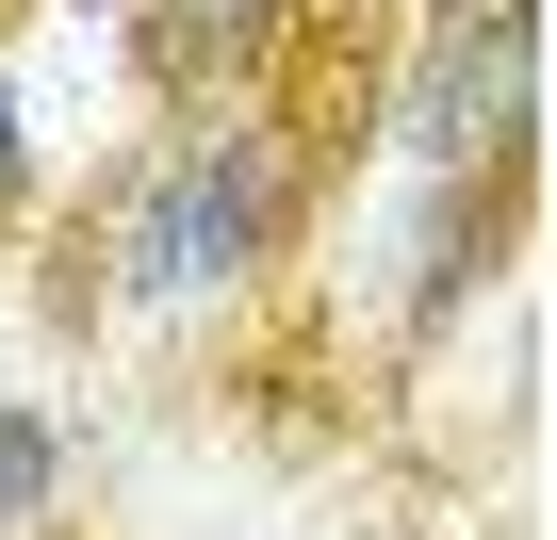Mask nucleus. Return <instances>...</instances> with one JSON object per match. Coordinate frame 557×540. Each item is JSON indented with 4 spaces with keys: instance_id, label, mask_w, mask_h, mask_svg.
Instances as JSON below:
<instances>
[{
    "instance_id": "obj_1",
    "label": "nucleus",
    "mask_w": 557,
    "mask_h": 540,
    "mask_svg": "<svg viewBox=\"0 0 557 540\" xmlns=\"http://www.w3.org/2000/svg\"><path fill=\"white\" fill-rule=\"evenodd\" d=\"M377 164H541V0H410L377 66Z\"/></svg>"
},
{
    "instance_id": "obj_2",
    "label": "nucleus",
    "mask_w": 557,
    "mask_h": 540,
    "mask_svg": "<svg viewBox=\"0 0 557 540\" xmlns=\"http://www.w3.org/2000/svg\"><path fill=\"white\" fill-rule=\"evenodd\" d=\"M410 0H230V99H262L312 148V180L345 197L377 164V66H394Z\"/></svg>"
},
{
    "instance_id": "obj_3",
    "label": "nucleus",
    "mask_w": 557,
    "mask_h": 540,
    "mask_svg": "<svg viewBox=\"0 0 557 540\" xmlns=\"http://www.w3.org/2000/svg\"><path fill=\"white\" fill-rule=\"evenodd\" d=\"M17 524H66V426L50 410H0V540Z\"/></svg>"
},
{
    "instance_id": "obj_4",
    "label": "nucleus",
    "mask_w": 557,
    "mask_h": 540,
    "mask_svg": "<svg viewBox=\"0 0 557 540\" xmlns=\"http://www.w3.org/2000/svg\"><path fill=\"white\" fill-rule=\"evenodd\" d=\"M34 213H50V148H34V99H17V50H0V262L34 246Z\"/></svg>"
},
{
    "instance_id": "obj_5",
    "label": "nucleus",
    "mask_w": 557,
    "mask_h": 540,
    "mask_svg": "<svg viewBox=\"0 0 557 540\" xmlns=\"http://www.w3.org/2000/svg\"><path fill=\"white\" fill-rule=\"evenodd\" d=\"M34 17H66V34H99V50H115V34L148 17V0H34Z\"/></svg>"
},
{
    "instance_id": "obj_6",
    "label": "nucleus",
    "mask_w": 557,
    "mask_h": 540,
    "mask_svg": "<svg viewBox=\"0 0 557 540\" xmlns=\"http://www.w3.org/2000/svg\"><path fill=\"white\" fill-rule=\"evenodd\" d=\"M17 540H99V524H17Z\"/></svg>"
},
{
    "instance_id": "obj_7",
    "label": "nucleus",
    "mask_w": 557,
    "mask_h": 540,
    "mask_svg": "<svg viewBox=\"0 0 557 540\" xmlns=\"http://www.w3.org/2000/svg\"><path fill=\"white\" fill-rule=\"evenodd\" d=\"M17 17H34V0H0V34H17Z\"/></svg>"
},
{
    "instance_id": "obj_8",
    "label": "nucleus",
    "mask_w": 557,
    "mask_h": 540,
    "mask_svg": "<svg viewBox=\"0 0 557 540\" xmlns=\"http://www.w3.org/2000/svg\"><path fill=\"white\" fill-rule=\"evenodd\" d=\"M213 17H230V0H213Z\"/></svg>"
}]
</instances>
